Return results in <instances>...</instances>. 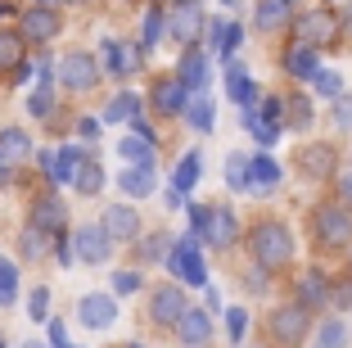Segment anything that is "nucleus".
<instances>
[{"label": "nucleus", "mask_w": 352, "mask_h": 348, "mask_svg": "<svg viewBox=\"0 0 352 348\" xmlns=\"http://www.w3.org/2000/svg\"><path fill=\"white\" fill-rule=\"evenodd\" d=\"M311 236L321 249H343L352 240V213L343 204H321L311 213Z\"/></svg>", "instance_id": "nucleus-2"}, {"label": "nucleus", "mask_w": 352, "mask_h": 348, "mask_svg": "<svg viewBox=\"0 0 352 348\" xmlns=\"http://www.w3.org/2000/svg\"><path fill=\"white\" fill-rule=\"evenodd\" d=\"M285 14H289V0H262V10H258V28H280L285 23Z\"/></svg>", "instance_id": "nucleus-32"}, {"label": "nucleus", "mask_w": 352, "mask_h": 348, "mask_svg": "<svg viewBox=\"0 0 352 348\" xmlns=\"http://www.w3.org/2000/svg\"><path fill=\"white\" fill-rule=\"evenodd\" d=\"M158 32H163V14L149 10V14H145V45H154V41H158Z\"/></svg>", "instance_id": "nucleus-46"}, {"label": "nucleus", "mask_w": 352, "mask_h": 348, "mask_svg": "<svg viewBox=\"0 0 352 348\" xmlns=\"http://www.w3.org/2000/svg\"><path fill=\"white\" fill-rule=\"evenodd\" d=\"M63 226V204L54 195L32 199V231H59Z\"/></svg>", "instance_id": "nucleus-17"}, {"label": "nucleus", "mask_w": 352, "mask_h": 348, "mask_svg": "<svg viewBox=\"0 0 352 348\" xmlns=\"http://www.w3.org/2000/svg\"><path fill=\"white\" fill-rule=\"evenodd\" d=\"M167 267H172V272L186 280V285H204V280H208V272H204V254H199V240H195V236L176 240V254L167 258Z\"/></svg>", "instance_id": "nucleus-4"}, {"label": "nucleus", "mask_w": 352, "mask_h": 348, "mask_svg": "<svg viewBox=\"0 0 352 348\" xmlns=\"http://www.w3.org/2000/svg\"><path fill=\"white\" fill-rule=\"evenodd\" d=\"M343 344H348V326H343V321H321L316 348H343Z\"/></svg>", "instance_id": "nucleus-36"}, {"label": "nucleus", "mask_w": 352, "mask_h": 348, "mask_svg": "<svg viewBox=\"0 0 352 348\" xmlns=\"http://www.w3.org/2000/svg\"><path fill=\"white\" fill-rule=\"evenodd\" d=\"M50 348H73L68 344V330H63L59 321H50Z\"/></svg>", "instance_id": "nucleus-48"}, {"label": "nucleus", "mask_w": 352, "mask_h": 348, "mask_svg": "<svg viewBox=\"0 0 352 348\" xmlns=\"http://www.w3.org/2000/svg\"><path fill=\"white\" fill-rule=\"evenodd\" d=\"M339 123L352 127V100H343V95H339Z\"/></svg>", "instance_id": "nucleus-50"}, {"label": "nucleus", "mask_w": 352, "mask_h": 348, "mask_svg": "<svg viewBox=\"0 0 352 348\" xmlns=\"http://www.w3.org/2000/svg\"><path fill=\"white\" fill-rule=\"evenodd\" d=\"M23 348H45V344H36V339H28V344H23Z\"/></svg>", "instance_id": "nucleus-52"}, {"label": "nucleus", "mask_w": 352, "mask_h": 348, "mask_svg": "<svg viewBox=\"0 0 352 348\" xmlns=\"http://www.w3.org/2000/svg\"><path fill=\"white\" fill-rule=\"evenodd\" d=\"M199 28H204V19H199V5L195 0H186V5H181V10H172V19H167V32H172L176 41H195L199 37Z\"/></svg>", "instance_id": "nucleus-12"}, {"label": "nucleus", "mask_w": 352, "mask_h": 348, "mask_svg": "<svg viewBox=\"0 0 352 348\" xmlns=\"http://www.w3.org/2000/svg\"><path fill=\"white\" fill-rule=\"evenodd\" d=\"M199 181V154H186L181 158V167H176V181H172V195H181L186 199V190Z\"/></svg>", "instance_id": "nucleus-29"}, {"label": "nucleus", "mask_w": 352, "mask_h": 348, "mask_svg": "<svg viewBox=\"0 0 352 348\" xmlns=\"http://www.w3.org/2000/svg\"><path fill=\"white\" fill-rule=\"evenodd\" d=\"M131 109H135V95L122 91L113 104H109V109H104V123H126V118H131Z\"/></svg>", "instance_id": "nucleus-38"}, {"label": "nucleus", "mask_w": 352, "mask_h": 348, "mask_svg": "<svg viewBox=\"0 0 352 348\" xmlns=\"http://www.w3.org/2000/svg\"><path fill=\"white\" fill-rule=\"evenodd\" d=\"M294 37H298V45H321V41H334L339 37V19H334L330 10H311V14H302L298 23H294Z\"/></svg>", "instance_id": "nucleus-5"}, {"label": "nucleus", "mask_w": 352, "mask_h": 348, "mask_svg": "<svg viewBox=\"0 0 352 348\" xmlns=\"http://www.w3.org/2000/svg\"><path fill=\"white\" fill-rule=\"evenodd\" d=\"M59 68H63V86H73V91H91L95 77H100L95 59H91V54H82V50H73L68 59L59 63Z\"/></svg>", "instance_id": "nucleus-7"}, {"label": "nucleus", "mask_w": 352, "mask_h": 348, "mask_svg": "<svg viewBox=\"0 0 352 348\" xmlns=\"http://www.w3.org/2000/svg\"><path fill=\"white\" fill-rule=\"evenodd\" d=\"M0 348H5V344H0Z\"/></svg>", "instance_id": "nucleus-58"}, {"label": "nucleus", "mask_w": 352, "mask_h": 348, "mask_svg": "<svg viewBox=\"0 0 352 348\" xmlns=\"http://www.w3.org/2000/svg\"><path fill=\"white\" fill-rule=\"evenodd\" d=\"M298 289H302V303H325V298H330V280H325L316 267H311V272H302Z\"/></svg>", "instance_id": "nucleus-27"}, {"label": "nucleus", "mask_w": 352, "mask_h": 348, "mask_svg": "<svg viewBox=\"0 0 352 348\" xmlns=\"http://www.w3.org/2000/svg\"><path fill=\"white\" fill-rule=\"evenodd\" d=\"M36 10H50V0H36Z\"/></svg>", "instance_id": "nucleus-53"}, {"label": "nucleus", "mask_w": 352, "mask_h": 348, "mask_svg": "<svg viewBox=\"0 0 352 348\" xmlns=\"http://www.w3.org/2000/svg\"><path fill=\"white\" fill-rule=\"evenodd\" d=\"M73 254L86 258V263H104L109 258V236H104L100 226H82L77 240H73Z\"/></svg>", "instance_id": "nucleus-14"}, {"label": "nucleus", "mask_w": 352, "mask_h": 348, "mask_svg": "<svg viewBox=\"0 0 352 348\" xmlns=\"http://www.w3.org/2000/svg\"><path fill=\"white\" fill-rule=\"evenodd\" d=\"M181 317H186V289L163 285L154 294V321H158V326H176Z\"/></svg>", "instance_id": "nucleus-10"}, {"label": "nucleus", "mask_w": 352, "mask_h": 348, "mask_svg": "<svg viewBox=\"0 0 352 348\" xmlns=\"http://www.w3.org/2000/svg\"><path fill=\"white\" fill-rule=\"evenodd\" d=\"M271 335L280 339L285 348L302 344V335H307V307H276V317H271Z\"/></svg>", "instance_id": "nucleus-6"}, {"label": "nucleus", "mask_w": 352, "mask_h": 348, "mask_svg": "<svg viewBox=\"0 0 352 348\" xmlns=\"http://www.w3.org/2000/svg\"><path fill=\"white\" fill-rule=\"evenodd\" d=\"M253 258H258L262 272H280V267L294 258V240L280 222H258L253 226Z\"/></svg>", "instance_id": "nucleus-1"}, {"label": "nucleus", "mask_w": 352, "mask_h": 348, "mask_svg": "<svg viewBox=\"0 0 352 348\" xmlns=\"http://www.w3.org/2000/svg\"><path fill=\"white\" fill-rule=\"evenodd\" d=\"M190 217H195L199 236H204L208 245H217V249H226L230 240H235V231H239V222H235L230 208H190Z\"/></svg>", "instance_id": "nucleus-3"}, {"label": "nucleus", "mask_w": 352, "mask_h": 348, "mask_svg": "<svg viewBox=\"0 0 352 348\" xmlns=\"http://www.w3.org/2000/svg\"><path fill=\"white\" fill-rule=\"evenodd\" d=\"M311 86H316L321 95H343L339 72H330V68H316V72H311Z\"/></svg>", "instance_id": "nucleus-39"}, {"label": "nucleus", "mask_w": 352, "mask_h": 348, "mask_svg": "<svg viewBox=\"0 0 352 348\" xmlns=\"http://www.w3.org/2000/svg\"><path fill=\"white\" fill-rule=\"evenodd\" d=\"M104 59H109V72L126 77V72L135 68V59H140V50H135V45H118L113 37H104Z\"/></svg>", "instance_id": "nucleus-19"}, {"label": "nucleus", "mask_w": 352, "mask_h": 348, "mask_svg": "<svg viewBox=\"0 0 352 348\" xmlns=\"http://www.w3.org/2000/svg\"><path fill=\"white\" fill-rule=\"evenodd\" d=\"M167 249H172V236H167V231H158V236H145V245H140V258H145V263H163Z\"/></svg>", "instance_id": "nucleus-35"}, {"label": "nucleus", "mask_w": 352, "mask_h": 348, "mask_svg": "<svg viewBox=\"0 0 352 348\" xmlns=\"http://www.w3.org/2000/svg\"><path fill=\"white\" fill-rule=\"evenodd\" d=\"M348 195H352V176H348Z\"/></svg>", "instance_id": "nucleus-54"}, {"label": "nucleus", "mask_w": 352, "mask_h": 348, "mask_svg": "<svg viewBox=\"0 0 352 348\" xmlns=\"http://www.w3.org/2000/svg\"><path fill=\"white\" fill-rule=\"evenodd\" d=\"M23 37H32V41H50V37H59V14L54 10H28L23 14Z\"/></svg>", "instance_id": "nucleus-15"}, {"label": "nucleus", "mask_w": 352, "mask_h": 348, "mask_svg": "<svg viewBox=\"0 0 352 348\" xmlns=\"http://www.w3.org/2000/svg\"><path fill=\"white\" fill-rule=\"evenodd\" d=\"M244 326H249L244 307H230V312H226V330H230V339H244Z\"/></svg>", "instance_id": "nucleus-44"}, {"label": "nucleus", "mask_w": 352, "mask_h": 348, "mask_svg": "<svg viewBox=\"0 0 352 348\" xmlns=\"http://www.w3.org/2000/svg\"><path fill=\"white\" fill-rule=\"evenodd\" d=\"M41 249H45V236H41V231H28V236H23V254H28V258H36Z\"/></svg>", "instance_id": "nucleus-47"}, {"label": "nucleus", "mask_w": 352, "mask_h": 348, "mask_svg": "<svg viewBox=\"0 0 352 348\" xmlns=\"http://www.w3.org/2000/svg\"><path fill=\"white\" fill-rule=\"evenodd\" d=\"M0 14H5V5H0Z\"/></svg>", "instance_id": "nucleus-56"}, {"label": "nucleus", "mask_w": 352, "mask_h": 348, "mask_svg": "<svg viewBox=\"0 0 352 348\" xmlns=\"http://www.w3.org/2000/svg\"><path fill=\"white\" fill-rule=\"evenodd\" d=\"M244 127H249L253 136H258V145H276V136H280V127L271 123L262 109H244Z\"/></svg>", "instance_id": "nucleus-26"}, {"label": "nucleus", "mask_w": 352, "mask_h": 348, "mask_svg": "<svg viewBox=\"0 0 352 348\" xmlns=\"http://www.w3.org/2000/svg\"><path fill=\"white\" fill-rule=\"evenodd\" d=\"M239 37H244V28H239V23H226V32H221V41L212 45V50H217V54H230L239 45Z\"/></svg>", "instance_id": "nucleus-42"}, {"label": "nucleus", "mask_w": 352, "mask_h": 348, "mask_svg": "<svg viewBox=\"0 0 352 348\" xmlns=\"http://www.w3.org/2000/svg\"><path fill=\"white\" fill-rule=\"evenodd\" d=\"M68 5H82V0H68Z\"/></svg>", "instance_id": "nucleus-55"}, {"label": "nucleus", "mask_w": 352, "mask_h": 348, "mask_svg": "<svg viewBox=\"0 0 352 348\" xmlns=\"http://www.w3.org/2000/svg\"><path fill=\"white\" fill-rule=\"evenodd\" d=\"M28 312H32V321H45V312H50V289H32V303H28Z\"/></svg>", "instance_id": "nucleus-41"}, {"label": "nucleus", "mask_w": 352, "mask_h": 348, "mask_svg": "<svg viewBox=\"0 0 352 348\" xmlns=\"http://www.w3.org/2000/svg\"><path fill=\"white\" fill-rule=\"evenodd\" d=\"M176 335L186 339L190 348H199L208 335H212V321H208V312H195V307H186V317L176 321Z\"/></svg>", "instance_id": "nucleus-18"}, {"label": "nucleus", "mask_w": 352, "mask_h": 348, "mask_svg": "<svg viewBox=\"0 0 352 348\" xmlns=\"http://www.w3.org/2000/svg\"><path fill=\"white\" fill-rule=\"evenodd\" d=\"M226 91H230V100H235L239 109H253V100H258V86H253L249 68H239V63L226 68Z\"/></svg>", "instance_id": "nucleus-16"}, {"label": "nucleus", "mask_w": 352, "mask_h": 348, "mask_svg": "<svg viewBox=\"0 0 352 348\" xmlns=\"http://www.w3.org/2000/svg\"><path fill=\"white\" fill-rule=\"evenodd\" d=\"M77 317H82V326L104 330V326H113V321H118V303H113V298H104V294H86L82 307H77Z\"/></svg>", "instance_id": "nucleus-9"}, {"label": "nucleus", "mask_w": 352, "mask_h": 348, "mask_svg": "<svg viewBox=\"0 0 352 348\" xmlns=\"http://www.w3.org/2000/svg\"><path fill=\"white\" fill-rule=\"evenodd\" d=\"M19 298V276H14V267L0 258V303H14Z\"/></svg>", "instance_id": "nucleus-40"}, {"label": "nucleus", "mask_w": 352, "mask_h": 348, "mask_svg": "<svg viewBox=\"0 0 352 348\" xmlns=\"http://www.w3.org/2000/svg\"><path fill=\"white\" fill-rule=\"evenodd\" d=\"M226 181H230V190H249V158L244 154H230V163H226Z\"/></svg>", "instance_id": "nucleus-34"}, {"label": "nucleus", "mask_w": 352, "mask_h": 348, "mask_svg": "<svg viewBox=\"0 0 352 348\" xmlns=\"http://www.w3.org/2000/svg\"><path fill=\"white\" fill-rule=\"evenodd\" d=\"M122 154L131 167H154V145L140 141V136H131V141H122Z\"/></svg>", "instance_id": "nucleus-30"}, {"label": "nucleus", "mask_w": 352, "mask_h": 348, "mask_svg": "<svg viewBox=\"0 0 352 348\" xmlns=\"http://www.w3.org/2000/svg\"><path fill=\"white\" fill-rule=\"evenodd\" d=\"M285 127H294V132H307L311 127V100L307 95H289L285 100Z\"/></svg>", "instance_id": "nucleus-24"}, {"label": "nucleus", "mask_w": 352, "mask_h": 348, "mask_svg": "<svg viewBox=\"0 0 352 348\" xmlns=\"http://www.w3.org/2000/svg\"><path fill=\"white\" fill-rule=\"evenodd\" d=\"M77 132L91 141V136H100V123H95V118H82V123H77Z\"/></svg>", "instance_id": "nucleus-49"}, {"label": "nucleus", "mask_w": 352, "mask_h": 348, "mask_svg": "<svg viewBox=\"0 0 352 348\" xmlns=\"http://www.w3.org/2000/svg\"><path fill=\"white\" fill-rule=\"evenodd\" d=\"M249 181H253V190H258V195H267L271 185L280 181V167L271 163V158H249Z\"/></svg>", "instance_id": "nucleus-25"}, {"label": "nucleus", "mask_w": 352, "mask_h": 348, "mask_svg": "<svg viewBox=\"0 0 352 348\" xmlns=\"http://www.w3.org/2000/svg\"><path fill=\"white\" fill-rule=\"evenodd\" d=\"M28 154H32V141L19 132V127H5V132H0V158H5V163H19V158H28Z\"/></svg>", "instance_id": "nucleus-21"}, {"label": "nucleus", "mask_w": 352, "mask_h": 348, "mask_svg": "<svg viewBox=\"0 0 352 348\" xmlns=\"http://www.w3.org/2000/svg\"><path fill=\"white\" fill-rule=\"evenodd\" d=\"M154 109L158 113H167V118H176V113H186V86L176 82V77H158L154 82Z\"/></svg>", "instance_id": "nucleus-11"}, {"label": "nucleus", "mask_w": 352, "mask_h": 348, "mask_svg": "<svg viewBox=\"0 0 352 348\" xmlns=\"http://www.w3.org/2000/svg\"><path fill=\"white\" fill-rule=\"evenodd\" d=\"M285 68L298 72V77H311V72H316V54H311L307 45H294V50L285 54Z\"/></svg>", "instance_id": "nucleus-31"}, {"label": "nucleus", "mask_w": 352, "mask_h": 348, "mask_svg": "<svg viewBox=\"0 0 352 348\" xmlns=\"http://www.w3.org/2000/svg\"><path fill=\"white\" fill-rule=\"evenodd\" d=\"M113 289H118V294H135V289H140V276H135V272H118Z\"/></svg>", "instance_id": "nucleus-45"}, {"label": "nucleus", "mask_w": 352, "mask_h": 348, "mask_svg": "<svg viewBox=\"0 0 352 348\" xmlns=\"http://www.w3.org/2000/svg\"><path fill=\"white\" fill-rule=\"evenodd\" d=\"M204 68H208L204 50H195V45H190V50H186V59H181V68H176V72H181L176 82H181V86H204V77H208Z\"/></svg>", "instance_id": "nucleus-22"}, {"label": "nucleus", "mask_w": 352, "mask_h": 348, "mask_svg": "<svg viewBox=\"0 0 352 348\" xmlns=\"http://www.w3.org/2000/svg\"><path fill=\"white\" fill-rule=\"evenodd\" d=\"M186 118H190V127H195V132H212V104H208V100L186 104Z\"/></svg>", "instance_id": "nucleus-37"}, {"label": "nucleus", "mask_w": 352, "mask_h": 348, "mask_svg": "<svg viewBox=\"0 0 352 348\" xmlns=\"http://www.w3.org/2000/svg\"><path fill=\"white\" fill-rule=\"evenodd\" d=\"M73 181H77V190H82V195H95V190L104 185V167L100 163H82Z\"/></svg>", "instance_id": "nucleus-33"}, {"label": "nucleus", "mask_w": 352, "mask_h": 348, "mask_svg": "<svg viewBox=\"0 0 352 348\" xmlns=\"http://www.w3.org/2000/svg\"><path fill=\"white\" fill-rule=\"evenodd\" d=\"M298 172L311 176V181L334 176V150H330V145H302V150H298Z\"/></svg>", "instance_id": "nucleus-8"}, {"label": "nucleus", "mask_w": 352, "mask_h": 348, "mask_svg": "<svg viewBox=\"0 0 352 348\" xmlns=\"http://www.w3.org/2000/svg\"><path fill=\"white\" fill-rule=\"evenodd\" d=\"M0 181H10V163L5 158H0Z\"/></svg>", "instance_id": "nucleus-51"}, {"label": "nucleus", "mask_w": 352, "mask_h": 348, "mask_svg": "<svg viewBox=\"0 0 352 348\" xmlns=\"http://www.w3.org/2000/svg\"><path fill=\"white\" fill-rule=\"evenodd\" d=\"M181 5H186V0H181Z\"/></svg>", "instance_id": "nucleus-57"}, {"label": "nucleus", "mask_w": 352, "mask_h": 348, "mask_svg": "<svg viewBox=\"0 0 352 348\" xmlns=\"http://www.w3.org/2000/svg\"><path fill=\"white\" fill-rule=\"evenodd\" d=\"M122 190L131 199H149L158 190V181H154V167H126L122 172Z\"/></svg>", "instance_id": "nucleus-20"}, {"label": "nucleus", "mask_w": 352, "mask_h": 348, "mask_svg": "<svg viewBox=\"0 0 352 348\" xmlns=\"http://www.w3.org/2000/svg\"><path fill=\"white\" fill-rule=\"evenodd\" d=\"M28 109L36 113V118H50V109H54L50 91H45V86H36V95H32V100H28Z\"/></svg>", "instance_id": "nucleus-43"}, {"label": "nucleus", "mask_w": 352, "mask_h": 348, "mask_svg": "<svg viewBox=\"0 0 352 348\" xmlns=\"http://www.w3.org/2000/svg\"><path fill=\"white\" fill-rule=\"evenodd\" d=\"M23 68V32H0V72Z\"/></svg>", "instance_id": "nucleus-23"}, {"label": "nucleus", "mask_w": 352, "mask_h": 348, "mask_svg": "<svg viewBox=\"0 0 352 348\" xmlns=\"http://www.w3.org/2000/svg\"><path fill=\"white\" fill-rule=\"evenodd\" d=\"M77 167H82V154H77L73 145H68V150H59V154L50 158V176H54V181H73Z\"/></svg>", "instance_id": "nucleus-28"}, {"label": "nucleus", "mask_w": 352, "mask_h": 348, "mask_svg": "<svg viewBox=\"0 0 352 348\" xmlns=\"http://www.w3.org/2000/svg\"><path fill=\"white\" fill-rule=\"evenodd\" d=\"M109 240H131L135 231H140V222H135V213L126 204H113V208H104V226H100Z\"/></svg>", "instance_id": "nucleus-13"}]
</instances>
